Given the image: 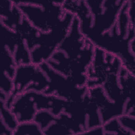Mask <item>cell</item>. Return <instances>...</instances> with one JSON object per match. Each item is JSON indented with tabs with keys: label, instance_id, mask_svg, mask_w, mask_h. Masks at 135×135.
Wrapping results in <instances>:
<instances>
[{
	"label": "cell",
	"instance_id": "obj_1",
	"mask_svg": "<svg viewBox=\"0 0 135 135\" xmlns=\"http://www.w3.org/2000/svg\"><path fill=\"white\" fill-rule=\"evenodd\" d=\"M94 48L81 32L80 21L74 16L67 34L46 62L76 86H85L87 70L93 59Z\"/></svg>",
	"mask_w": 135,
	"mask_h": 135
},
{
	"label": "cell",
	"instance_id": "obj_2",
	"mask_svg": "<svg viewBox=\"0 0 135 135\" xmlns=\"http://www.w3.org/2000/svg\"><path fill=\"white\" fill-rule=\"evenodd\" d=\"M15 2L30 24L44 33L50 32L60 24L66 14L62 7L63 1Z\"/></svg>",
	"mask_w": 135,
	"mask_h": 135
},
{
	"label": "cell",
	"instance_id": "obj_3",
	"mask_svg": "<svg viewBox=\"0 0 135 135\" xmlns=\"http://www.w3.org/2000/svg\"><path fill=\"white\" fill-rule=\"evenodd\" d=\"M18 123L33 121L36 113L42 110L52 112L55 107V98L35 91H28L14 97L6 106Z\"/></svg>",
	"mask_w": 135,
	"mask_h": 135
},
{
	"label": "cell",
	"instance_id": "obj_4",
	"mask_svg": "<svg viewBox=\"0 0 135 135\" xmlns=\"http://www.w3.org/2000/svg\"><path fill=\"white\" fill-rule=\"evenodd\" d=\"M122 66L117 55L95 46L93 59L87 70L86 87L90 89L102 85L110 74L119 72Z\"/></svg>",
	"mask_w": 135,
	"mask_h": 135
},
{
	"label": "cell",
	"instance_id": "obj_5",
	"mask_svg": "<svg viewBox=\"0 0 135 135\" xmlns=\"http://www.w3.org/2000/svg\"><path fill=\"white\" fill-rule=\"evenodd\" d=\"M2 46L12 54L17 66L32 63L25 41L17 32L1 23Z\"/></svg>",
	"mask_w": 135,
	"mask_h": 135
},
{
	"label": "cell",
	"instance_id": "obj_6",
	"mask_svg": "<svg viewBox=\"0 0 135 135\" xmlns=\"http://www.w3.org/2000/svg\"><path fill=\"white\" fill-rule=\"evenodd\" d=\"M33 120L38 124L43 135L73 134L59 115H54L47 110L38 111Z\"/></svg>",
	"mask_w": 135,
	"mask_h": 135
},
{
	"label": "cell",
	"instance_id": "obj_7",
	"mask_svg": "<svg viewBox=\"0 0 135 135\" xmlns=\"http://www.w3.org/2000/svg\"><path fill=\"white\" fill-rule=\"evenodd\" d=\"M1 135H13L18 122L15 117L5 105V103L1 100Z\"/></svg>",
	"mask_w": 135,
	"mask_h": 135
},
{
	"label": "cell",
	"instance_id": "obj_8",
	"mask_svg": "<svg viewBox=\"0 0 135 135\" xmlns=\"http://www.w3.org/2000/svg\"><path fill=\"white\" fill-rule=\"evenodd\" d=\"M114 129L118 134H135V117L122 115L115 118Z\"/></svg>",
	"mask_w": 135,
	"mask_h": 135
},
{
	"label": "cell",
	"instance_id": "obj_9",
	"mask_svg": "<svg viewBox=\"0 0 135 135\" xmlns=\"http://www.w3.org/2000/svg\"><path fill=\"white\" fill-rule=\"evenodd\" d=\"M1 49V68L2 72L5 73L13 79L17 68V64L12 54L4 46Z\"/></svg>",
	"mask_w": 135,
	"mask_h": 135
},
{
	"label": "cell",
	"instance_id": "obj_10",
	"mask_svg": "<svg viewBox=\"0 0 135 135\" xmlns=\"http://www.w3.org/2000/svg\"><path fill=\"white\" fill-rule=\"evenodd\" d=\"M43 135L38 124L33 121L19 123L13 135Z\"/></svg>",
	"mask_w": 135,
	"mask_h": 135
}]
</instances>
